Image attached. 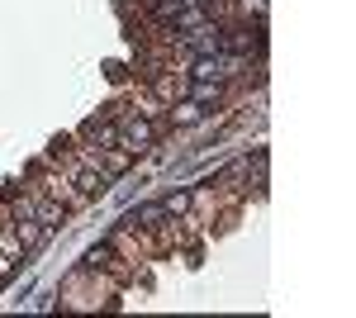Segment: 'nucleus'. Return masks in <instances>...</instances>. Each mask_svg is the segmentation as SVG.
I'll list each match as a JSON object with an SVG mask.
<instances>
[{
	"mask_svg": "<svg viewBox=\"0 0 356 318\" xmlns=\"http://www.w3.org/2000/svg\"><path fill=\"white\" fill-rule=\"evenodd\" d=\"M119 285H114L105 271H95V266H76L67 280H62V290H57V299H62V309H119Z\"/></svg>",
	"mask_w": 356,
	"mask_h": 318,
	"instance_id": "nucleus-1",
	"label": "nucleus"
}]
</instances>
